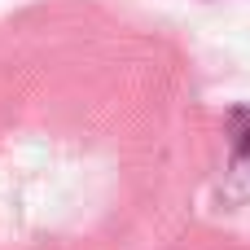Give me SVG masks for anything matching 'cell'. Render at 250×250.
I'll return each mask as SVG.
<instances>
[{
    "label": "cell",
    "mask_w": 250,
    "mask_h": 250,
    "mask_svg": "<svg viewBox=\"0 0 250 250\" xmlns=\"http://www.w3.org/2000/svg\"><path fill=\"white\" fill-rule=\"evenodd\" d=\"M229 141H233V163H229L233 198H250V105L229 110Z\"/></svg>",
    "instance_id": "cell-1"
}]
</instances>
